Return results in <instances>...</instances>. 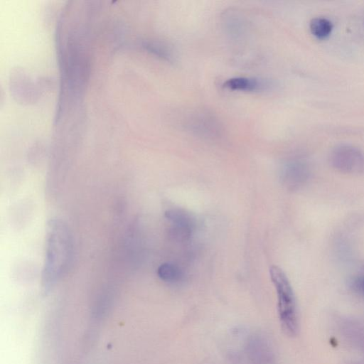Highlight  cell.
Listing matches in <instances>:
<instances>
[{
    "instance_id": "cell-1",
    "label": "cell",
    "mask_w": 364,
    "mask_h": 364,
    "mask_svg": "<svg viewBox=\"0 0 364 364\" xmlns=\"http://www.w3.org/2000/svg\"><path fill=\"white\" fill-rule=\"evenodd\" d=\"M43 281L50 284L58 279L70 264L73 242L70 232L63 221L51 220L48 225Z\"/></svg>"
},
{
    "instance_id": "cell-2",
    "label": "cell",
    "mask_w": 364,
    "mask_h": 364,
    "mask_svg": "<svg viewBox=\"0 0 364 364\" xmlns=\"http://www.w3.org/2000/svg\"><path fill=\"white\" fill-rule=\"evenodd\" d=\"M269 274L277 292V311L282 330L286 335L294 336L299 331V317L292 287L285 273L279 267L272 266Z\"/></svg>"
},
{
    "instance_id": "cell-3",
    "label": "cell",
    "mask_w": 364,
    "mask_h": 364,
    "mask_svg": "<svg viewBox=\"0 0 364 364\" xmlns=\"http://www.w3.org/2000/svg\"><path fill=\"white\" fill-rule=\"evenodd\" d=\"M331 166L337 171L350 175L364 173V152L353 145L339 144L329 154Z\"/></svg>"
},
{
    "instance_id": "cell-4",
    "label": "cell",
    "mask_w": 364,
    "mask_h": 364,
    "mask_svg": "<svg viewBox=\"0 0 364 364\" xmlns=\"http://www.w3.org/2000/svg\"><path fill=\"white\" fill-rule=\"evenodd\" d=\"M311 168L306 161L293 159L287 162L282 170V181L289 191H298L305 186L311 178Z\"/></svg>"
},
{
    "instance_id": "cell-5",
    "label": "cell",
    "mask_w": 364,
    "mask_h": 364,
    "mask_svg": "<svg viewBox=\"0 0 364 364\" xmlns=\"http://www.w3.org/2000/svg\"><path fill=\"white\" fill-rule=\"evenodd\" d=\"M165 215L171 223L173 236L179 239L190 236L194 223L188 213L180 209H171L166 211Z\"/></svg>"
},
{
    "instance_id": "cell-6",
    "label": "cell",
    "mask_w": 364,
    "mask_h": 364,
    "mask_svg": "<svg viewBox=\"0 0 364 364\" xmlns=\"http://www.w3.org/2000/svg\"><path fill=\"white\" fill-rule=\"evenodd\" d=\"M260 80L255 77H235L226 80L223 86L231 90L253 91L262 86Z\"/></svg>"
},
{
    "instance_id": "cell-7",
    "label": "cell",
    "mask_w": 364,
    "mask_h": 364,
    "mask_svg": "<svg viewBox=\"0 0 364 364\" xmlns=\"http://www.w3.org/2000/svg\"><path fill=\"white\" fill-rule=\"evenodd\" d=\"M309 28L311 33L318 38L327 37L333 29V23L324 16H316L309 22Z\"/></svg>"
},
{
    "instance_id": "cell-8",
    "label": "cell",
    "mask_w": 364,
    "mask_h": 364,
    "mask_svg": "<svg viewBox=\"0 0 364 364\" xmlns=\"http://www.w3.org/2000/svg\"><path fill=\"white\" fill-rule=\"evenodd\" d=\"M157 274L161 280L169 283L178 282L183 276L179 267L170 263L161 264L158 267Z\"/></svg>"
},
{
    "instance_id": "cell-9",
    "label": "cell",
    "mask_w": 364,
    "mask_h": 364,
    "mask_svg": "<svg viewBox=\"0 0 364 364\" xmlns=\"http://www.w3.org/2000/svg\"><path fill=\"white\" fill-rule=\"evenodd\" d=\"M352 284L355 291L364 296V268L360 274L353 279Z\"/></svg>"
}]
</instances>
